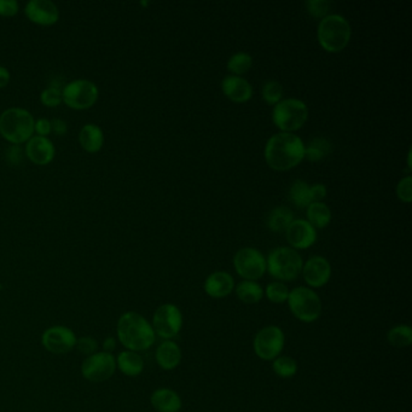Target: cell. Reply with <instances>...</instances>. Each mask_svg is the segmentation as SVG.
Instances as JSON below:
<instances>
[{"label": "cell", "instance_id": "cell-8", "mask_svg": "<svg viewBox=\"0 0 412 412\" xmlns=\"http://www.w3.org/2000/svg\"><path fill=\"white\" fill-rule=\"evenodd\" d=\"M82 378L91 383H102L116 373V358L112 353L98 352L89 356L82 363Z\"/></svg>", "mask_w": 412, "mask_h": 412}, {"label": "cell", "instance_id": "cell-26", "mask_svg": "<svg viewBox=\"0 0 412 412\" xmlns=\"http://www.w3.org/2000/svg\"><path fill=\"white\" fill-rule=\"evenodd\" d=\"M307 219L314 228H326L330 223V208L323 202H314L307 207Z\"/></svg>", "mask_w": 412, "mask_h": 412}, {"label": "cell", "instance_id": "cell-13", "mask_svg": "<svg viewBox=\"0 0 412 412\" xmlns=\"http://www.w3.org/2000/svg\"><path fill=\"white\" fill-rule=\"evenodd\" d=\"M77 336L69 326H52L41 334L43 347L55 356H65L75 349Z\"/></svg>", "mask_w": 412, "mask_h": 412}, {"label": "cell", "instance_id": "cell-15", "mask_svg": "<svg viewBox=\"0 0 412 412\" xmlns=\"http://www.w3.org/2000/svg\"><path fill=\"white\" fill-rule=\"evenodd\" d=\"M25 13L30 21L41 26H51L60 18V10L51 0H30Z\"/></svg>", "mask_w": 412, "mask_h": 412}, {"label": "cell", "instance_id": "cell-36", "mask_svg": "<svg viewBox=\"0 0 412 412\" xmlns=\"http://www.w3.org/2000/svg\"><path fill=\"white\" fill-rule=\"evenodd\" d=\"M306 8L314 18H323L330 10V3L326 0H311L306 1Z\"/></svg>", "mask_w": 412, "mask_h": 412}, {"label": "cell", "instance_id": "cell-25", "mask_svg": "<svg viewBox=\"0 0 412 412\" xmlns=\"http://www.w3.org/2000/svg\"><path fill=\"white\" fill-rule=\"evenodd\" d=\"M294 220V213L287 207H277L267 217V226L271 231L283 232Z\"/></svg>", "mask_w": 412, "mask_h": 412}, {"label": "cell", "instance_id": "cell-38", "mask_svg": "<svg viewBox=\"0 0 412 412\" xmlns=\"http://www.w3.org/2000/svg\"><path fill=\"white\" fill-rule=\"evenodd\" d=\"M18 13V3L16 0H0V15L13 16Z\"/></svg>", "mask_w": 412, "mask_h": 412}, {"label": "cell", "instance_id": "cell-41", "mask_svg": "<svg viewBox=\"0 0 412 412\" xmlns=\"http://www.w3.org/2000/svg\"><path fill=\"white\" fill-rule=\"evenodd\" d=\"M51 129L55 134H58V136H63V134H67V131H68V127H67V124H65V120H62V119H53L51 121Z\"/></svg>", "mask_w": 412, "mask_h": 412}, {"label": "cell", "instance_id": "cell-29", "mask_svg": "<svg viewBox=\"0 0 412 412\" xmlns=\"http://www.w3.org/2000/svg\"><path fill=\"white\" fill-rule=\"evenodd\" d=\"M387 340L393 347H408L412 344V329L408 326H394L387 333Z\"/></svg>", "mask_w": 412, "mask_h": 412}, {"label": "cell", "instance_id": "cell-5", "mask_svg": "<svg viewBox=\"0 0 412 412\" xmlns=\"http://www.w3.org/2000/svg\"><path fill=\"white\" fill-rule=\"evenodd\" d=\"M266 264L267 271L273 278L285 282L297 278L304 266L300 254L289 247H279L271 250Z\"/></svg>", "mask_w": 412, "mask_h": 412}, {"label": "cell", "instance_id": "cell-21", "mask_svg": "<svg viewBox=\"0 0 412 412\" xmlns=\"http://www.w3.org/2000/svg\"><path fill=\"white\" fill-rule=\"evenodd\" d=\"M150 403L157 412H179L183 406L181 397L169 388H159L154 391Z\"/></svg>", "mask_w": 412, "mask_h": 412}, {"label": "cell", "instance_id": "cell-17", "mask_svg": "<svg viewBox=\"0 0 412 412\" xmlns=\"http://www.w3.org/2000/svg\"><path fill=\"white\" fill-rule=\"evenodd\" d=\"M55 146L48 137L33 136L27 142L26 154L35 165H48L55 157Z\"/></svg>", "mask_w": 412, "mask_h": 412}, {"label": "cell", "instance_id": "cell-10", "mask_svg": "<svg viewBox=\"0 0 412 412\" xmlns=\"http://www.w3.org/2000/svg\"><path fill=\"white\" fill-rule=\"evenodd\" d=\"M233 266L238 276L245 281L262 278L267 271L266 259L255 248H242L233 257Z\"/></svg>", "mask_w": 412, "mask_h": 412}, {"label": "cell", "instance_id": "cell-35", "mask_svg": "<svg viewBox=\"0 0 412 412\" xmlns=\"http://www.w3.org/2000/svg\"><path fill=\"white\" fill-rule=\"evenodd\" d=\"M40 99H41V102H43V104H45L46 107H57V105L62 102V91H60V89H57V87H46V89L41 92Z\"/></svg>", "mask_w": 412, "mask_h": 412}, {"label": "cell", "instance_id": "cell-34", "mask_svg": "<svg viewBox=\"0 0 412 412\" xmlns=\"http://www.w3.org/2000/svg\"><path fill=\"white\" fill-rule=\"evenodd\" d=\"M75 349L82 353V356H89L95 354L99 351L98 341L92 336H82L77 337Z\"/></svg>", "mask_w": 412, "mask_h": 412}, {"label": "cell", "instance_id": "cell-18", "mask_svg": "<svg viewBox=\"0 0 412 412\" xmlns=\"http://www.w3.org/2000/svg\"><path fill=\"white\" fill-rule=\"evenodd\" d=\"M221 89L224 95L237 103H245L253 96V87L248 80L237 75H228L224 77Z\"/></svg>", "mask_w": 412, "mask_h": 412}, {"label": "cell", "instance_id": "cell-12", "mask_svg": "<svg viewBox=\"0 0 412 412\" xmlns=\"http://www.w3.org/2000/svg\"><path fill=\"white\" fill-rule=\"evenodd\" d=\"M183 326L181 309L173 304H165L155 311L151 326L155 335L165 340H171L179 334Z\"/></svg>", "mask_w": 412, "mask_h": 412}, {"label": "cell", "instance_id": "cell-43", "mask_svg": "<svg viewBox=\"0 0 412 412\" xmlns=\"http://www.w3.org/2000/svg\"><path fill=\"white\" fill-rule=\"evenodd\" d=\"M10 82V73L8 69L0 65V89L5 87Z\"/></svg>", "mask_w": 412, "mask_h": 412}, {"label": "cell", "instance_id": "cell-14", "mask_svg": "<svg viewBox=\"0 0 412 412\" xmlns=\"http://www.w3.org/2000/svg\"><path fill=\"white\" fill-rule=\"evenodd\" d=\"M285 236L289 245L294 247L295 250L309 248L317 240L316 228L304 219L292 220V223L285 230Z\"/></svg>", "mask_w": 412, "mask_h": 412}, {"label": "cell", "instance_id": "cell-24", "mask_svg": "<svg viewBox=\"0 0 412 412\" xmlns=\"http://www.w3.org/2000/svg\"><path fill=\"white\" fill-rule=\"evenodd\" d=\"M236 295L245 305H255L264 297L262 285L254 281H243L236 288Z\"/></svg>", "mask_w": 412, "mask_h": 412}, {"label": "cell", "instance_id": "cell-32", "mask_svg": "<svg viewBox=\"0 0 412 412\" xmlns=\"http://www.w3.org/2000/svg\"><path fill=\"white\" fill-rule=\"evenodd\" d=\"M262 97H264V101L267 104L276 105V104L282 101L283 86L278 82H275V80L265 82V85L262 87Z\"/></svg>", "mask_w": 412, "mask_h": 412}, {"label": "cell", "instance_id": "cell-11", "mask_svg": "<svg viewBox=\"0 0 412 412\" xmlns=\"http://www.w3.org/2000/svg\"><path fill=\"white\" fill-rule=\"evenodd\" d=\"M284 344L285 336L282 329L275 326H266L254 337V352L262 361H275L283 351Z\"/></svg>", "mask_w": 412, "mask_h": 412}, {"label": "cell", "instance_id": "cell-3", "mask_svg": "<svg viewBox=\"0 0 412 412\" xmlns=\"http://www.w3.org/2000/svg\"><path fill=\"white\" fill-rule=\"evenodd\" d=\"M34 117L23 108H9L0 115V134L13 144L28 142L34 134Z\"/></svg>", "mask_w": 412, "mask_h": 412}, {"label": "cell", "instance_id": "cell-22", "mask_svg": "<svg viewBox=\"0 0 412 412\" xmlns=\"http://www.w3.org/2000/svg\"><path fill=\"white\" fill-rule=\"evenodd\" d=\"M156 363L163 370L176 369L181 361V349L171 340L163 341L155 353Z\"/></svg>", "mask_w": 412, "mask_h": 412}, {"label": "cell", "instance_id": "cell-23", "mask_svg": "<svg viewBox=\"0 0 412 412\" xmlns=\"http://www.w3.org/2000/svg\"><path fill=\"white\" fill-rule=\"evenodd\" d=\"M79 142L89 153H97L103 146V131L96 124H86L79 134Z\"/></svg>", "mask_w": 412, "mask_h": 412}, {"label": "cell", "instance_id": "cell-4", "mask_svg": "<svg viewBox=\"0 0 412 412\" xmlns=\"http://www.w3.org/2000/svg\"><path fill=\"white\" fill-rule=\"evenodd\" d=\"M318 41L326 51H342L352 35L351 26L341 15H326L318 25Z\"/></svg>", "mask_w": 412, "mask_h": 412}, {"label": "cell", "instance_id": "cell-37", "mask_svg": "<svg viewBox=\"0 0 412 412\" xmlns=\"http://www.w3.org/2000/svg\"><path fill=\"white\" fill-rule=\"evenodd\" d=\"M412 178L410 176H405L401 181H399V184L397 186V193H398V198L403 202L410 203L412 200Z\"/></svg>", "mask_w": 412, "mask_h": 412}, {"label": "cell", "instance_id": "cell-39", "mask_svg": "<svg viewBox=\"0 0 412 412\" xmlns=\"http://www.w3.org/2000/svg\"><path fill=\"white\" fill-rule=\"evenodd\" d=\"M34 131L38 134V136H43L46 137L50 132H51V121L48 119H39L38 121H35Z\"/></svg>", "mask_w": 412, "mask_h": 412}, {"label": "cell", "instance_id": "cell-40", "mask_svg": "<svg viewBox=\"0 0 412 412\" xmlns=\"http://www.w3.org/2000/svg\"><path fill=\"white\" fill-rule=\"evenodd\" d=\"M309 193L312 203L322 202L323 198L326 196V188L323 184H314V186H309Z\"/></svg>", "mask_w": 412, "mask_h": 412}, {"label": "cell", "instance_id": "cell-20", "mask_svg": "<svg viewBox=\"0 0 412 412\" xmlns=\"http://www.w3.org/2000/svg\"><path fill=\"white\" fill-rule=\"evenodd\" d=\"M116 358V369L127 378H137L144 371V359L138 352L125 349Z\"/></svg>", "mask_w": 412, "mask_h": 412}, {"label": "cell", "instance_id": "cell-16", "mask_svg": "<svg viewBox=\"0 0 412 412\" xmlns=\"http://www.w3.org/2000/svg\"><path fill=\"white\" fill-rule=\"evenodd\" d=\"M302 276L309 287L322 288L326 285L331 276V266L329 262L323 257H312L302 266Z\"/></svg>", "mask_w": 412, "mask_h": 412}, {"label": "cell", "instance_id": "cell-27", "mask_svg": "<svg viewBox=\"0 0 412 412\" xmlns=\"http://www.w3.org/2000/svg\"><path fill=\"white\" fill-rule=\"evenodd\" d=\"M331 144L328 139L323 137L314 138L311 142L305 146V157L311 162L321 161L326 156L330 154Z\"/></svg>", "mask_w": 412, "mask_h": 412}, {"label": "cell", "instance_id": "cell-1", "mask_svg": "<svg viewBox=\"0 0 412 412\" xmlns=\"http://www.w3.org/2000/svg\"><path fill=\"white\" fill-rule=\"evenodd\" d=\"M267 165L276 171H288L305 157V144L297 134L281 132L273 134L265 146Z\"/></svg>", "mask_w": 412, "mask_h": 412}, {"label": "cell", "instance_id": "cell-33", "mask_svg": "<svg viewBox=\"0 0 412 412\" xmlns=\"http://www.w3.org/2000/svg\"><path fill=\"white\" fill-rule=\"evenodd\" d=\"M265 295L273 304H283L289 297V289L282 282H272L267 285Z\"/></svg>", "mask_w": 412, "mask_h": 412}, {"label": "cell", "instance_id": "cell-9", "mask_svg": "<svg viewBox=\"0 0 412 412\" xmlns=\"http://www.w3.org/2000/svg\"><path fill=\"white\" fill-rule=\"evenodd\" d=\"M98 87L86 79H77L67 84L62 90V101L73 109H87L98 99Z\"/></svg>", "mask_w": 412, "mask_h": 412}, {"label": "cell", "instance_id": "cell-7", "mask_svg": "<svg viewBox=\"0 0 412 412\" xmlns=\"http://www.w3.org/2000/svg\"><path fill=\"white\" fill-rule=\"evenodd\" d=\"M289 309L300 322L312 323L322 314V301L316 292L306 287H299L289 292Z\"/></svg>", "mask_w": 412, "mask_h": 412}, {"label": "cell", "instance_id": "cell-19", "mask_svg": "<svg viewBox=\"0 0 412 412\" xmlns=\"http://www.w3.org/2000/svg\"><path fill=\"white\" fill-rule=\"evenodd\" d=\"M235 288L232 276L225 271H217L208 276L205 282V292L214 299H224L231 294Z\"/></svg>", "mask_w": 412, "mask_h": 412}, {"label": "cell", "instance_id": "cell-6", "mask_svg": "<svg viewBox=\"0 0 412 412\" xmlns=\"http://www.w3.org/2000/svg\"><path fill=\"white\" fill-rule=\"evenodd\" d=\"M309 117V109L305 102L300 99H282L276 104L272 112V120L283 132L292 134V131L300 129L305 125Z\"/></svg>", "mask_w": 412, "mask_h": 412}, {"label": "cell", "instance_id": "cell-2", "mask_svg": "<svg viewBox=\"0 0 412 412\" xmlns=\"http://www.w3.org/2000/svg\"><path fill=\"white\" fill-rule=\"evenodd\" d=\"M117 341L134 352L146 351L155 344L156 335L150 323L142 314L129 311L121 314L116 324Z\"/></svg>", "mask_w": 412, "mask_h": 412}, {"label": "cell", "instance_id": "cell-28", "mask_svg": "<svg viewBox=\"0 0 412 412\" xmlns=\"http://www.w3.org/2000/svg\"><path fill=\"white\" fill-rule=\"evenodd\" d=\"M289 198L295 206L300 208H306L312 203L311 193H309V185L304 181H295L292 183V188L289 190Z\"/></svg>", "mask_w": 412, "mask_h": 412}, {"label": "cell", "instance_id": "cell-31", "mask_svg": "<svg viewBox=\"0 0 412 412\" xmlns=\"http://www.w3.org/2000/svg\"><path fill=\"white\" fill-rule=\"evenodd\" d=\"M272 369L279 378H292L297 374V363L292 356H277L272 363Z\"/></svg>", "mask_w": 412, "mask_h": 412}, {"label": "cell", "instance_id": "cell-42", "mask_svg": "<svg viewBox=\"0 0 412 412\" xmlns=\"http://www.w3.org/2000/svg\"><path fill=\"white\" fill-rule=\"evenodd\" d=\"M116 346H117V340L112 336H108L103 340L102 342V348H103V352L112 353L114 354L115 352Z\"/></svg>", "mask_w": 412, "mask_h": 412}, {"label": "cell", "instance_id": "cell-30", "mask_svg": "<svg viewBox=\"0 0 412 412\" xmlns=\"http://www.w3.org/2000/svg\"><path fill=\"white\" fill-rule=\"evenodd\" d=\"M252 65H253V58L247 52H237L235 55H232L228 62V70L237 77L247 73L252 68Z\"/></svg>", "mask_w": 412, "mask_h": 412}]
</instances>
